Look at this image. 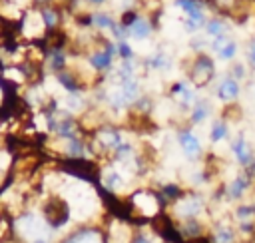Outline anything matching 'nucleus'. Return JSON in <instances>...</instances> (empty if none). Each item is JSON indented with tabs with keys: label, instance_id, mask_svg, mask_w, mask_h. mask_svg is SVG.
Here are the masks:
<instances>
[{
	"label": "nucleus",
	"instance_id": "cd10ccee",
	"mask_svg": "<svg viewBox=\"0 0 255 243\" xmlns=\"http://www.w3.org/2000/svg\"><path fill=\"white\" fill-rule=\"evenodd\" d=\"M247 58H249V62L255 66V42L249 44V48H247Z\"/></svg>",
	"mask_w": 255,
	"mask_h": 243
},
{
	"label": "nucleus",
	"instance_id": "a878e982",
	"mask_svg": "<svg viewBox=\"0 0 255 243\" xmlns=\"http://www.w3.org/2000/svg\"><path fill=\"white\" fill-rule=\"evenodd\" d=\"M42 18H44V24H46L48 28L56 26V22H58V16H56L52 10H44V12H42Z\"/></svg>",
	"mask_w": 255,
	"mask_h": 243
},
{
	"label": "nucleus",
	"instance_id": "5701e85b",
	"mask_svg": "<svg viewBox=\"0 0 255 243\" xmlns=\"http://www.w3.org/2000/svg\"><path fill=\"white\" fill-rule=\"evenodd\" d=\"M116 48H118V56H120L122 60H131V58H133V50H131V46L128 44V40H118V42H116Z\"/></svg>",
	"mask_w": 255,
	"mask_h": 243
},
{
	"label": "nucleus",
	"instance_id": "dca6fc26",
	"mask_svg": "<svg viewBox=\"0 0 255 243\" xmlns=\"http://www.w3.org/2000/svg\"><path fill=\"white\" fill-rule=\"evenodd\" d=\"M211 243H235V231L229 225H217L211 235Z\"/></svg>",
	"mask_w": 255,
	"mask_h": 243
},
{
	"label": "nucleus",
	"instance_id": "b1692460",
	"mask_svg": "<svg viewBox=\"0 0 255 243\" xmlns=\"http://www.w3.org/2000/svg\"><path fill=\"white\" fill-rule=\"evenodd\" d=\"M163 195L169 197V199H177L181 195V189L175 183H167V185H163Z\"/></svg>",
	"mask_w": 255,
	"mask_h": 243
},
{
	"label": "nucleus",
	"instance_id": "1a4fd4ad",
	"mask_svg": "<svg viewBox=\"0 0 255 243\" xmlns=\"http://www.w3.org/2000/svg\"><path fill=\"white\" fill-rule=\"evenodd\" d=\"M116 54H118L116 44H108L106 50H100V52H96V54L90 56V66L94 70H100V72L102 70H108V68H112V60H114Z\"/></svg>",
	"mask_w": 255,
	"mask_h": 243
},
{
	"label": "nucleus",
	"instance_id": "2f4dec72",
	"mask_svg": "<svg viewBox=\"0 0 255 243\" xmlns=\"http://www.w3.org/2000/svg\"><path fill=\"white\" fill-rule=\"evenodd\" d=\"M253 165H255V161H253Z\"/></svg>",
	"mask_w": 255,
	"mask_h": 243
},
{
	"label": "nucleus",
	"instance_id": "c85d7f7f",
	"mask_svg": "<svg viewBox=\"0 0 255 243\" xmlns=\"http://www.w3.org/2000/svg\"><path fill=\"white\" fill-rule=\"evenodd\" d=\"M231 76H233L235 80H237V78L241 80V78H243V66H241V64H235V66H233V74H231Z\"/></svg>",
	"mask_w": 255,
	"mask_h": 243
},
{
	"label": "nucleus",
	"instance_id": "6e6552de",
	"mask_svg": "<svg viewBox=\"0 0 255 243\" xmlns=\"http://www.w3.org/2000/svg\"><path fill=\"white\" fill-rule=\"evenodd\" d=\"M249 187H251V177L247 173H239L227 183L225 195H227V199H239V197H243L247 193Z\"/></svg>",
	"mask_w": 255,
	"mask_h": 243
},
{
	"label": "nucleus",
	"instance_id": "f257e3e1",
	"mask_svg": "<svg viewBox=\"0 0 255 243\" xmlns=\"http://www.w3.org/2000/svg\"><path fill=\"white\" fill-rule=\"evenodd\" d=\"M16 227H18V233L22 235V239H26L28 243L34 241V239H40V237H50V239H52V235H54L52 225H50L48 221H44V219H42L40 215H36V213H26V215H22V217L18 219Z\"/></svg>",
	"mask_w": 255,
	"mask_h": 243
},
{
	"label": "nucleus",
	"instance_id": "39448f33",
	"mask_svg": "<svg viewBox=\"0 0 255 243\" xmlns=\"http://www.w3.org/2000/svg\"><path fill=\"white\" fill-rule=\"evenodd\" d=\"M211 50H213V54H215L219 60L227 62V60H231V58L237 54V44H235L227 34H223V36L211 38Z\"/></svg>",
	"mask_w": 255,
	"mask_h": 243
},
{
	"label": "nucleus",
	"instance_id": "7c9ffc66",
	"mask_svg": "<svg viewBox=\"0 0 255 243\" xmlns=\"http://www.w3.org/2000/svg\"><path fill=\"white\" fill-rule=\"evenodd\" d=\"M90 2H96V4H100V2H104V0H90Z\"/></svg>",
	"mask_w": 255,
	"mask_h": 243
},
{
	"label": "nucleus",
	"instance_id": "f8f14e48",
	"mask_svg": "<svg viewBox=\"0 0 255 243\" xmlns=\"http://www.w3.org/2000/svg\"><path fill=\"white\" fill-rule=\"evenodd\" d=\"M239 96V82L233 76H225L219 84H217V98L221 102H233Z\"/></svg>",
	"mask_w": 255,
	"mask_h": 243
},
{
	"label": "nucleus",
	"instance_id": "f03ea898",
	"mask_svg": "<svg viewBox=\"0 0 255 243\" xmlns=\"http://www.w3.org/2000/svg\"><path fill=\"white\" fill-rule=\"evenodd\" d=\"M177 8L185 14L183 26L187 32H197L205 24V12H203V2L201 0H177Z\"/></svg>",
	"mask_w": 255,
	"mask_h": 243
},
{
	"label": "nucleus",
	"instance_id": "2eb2a0df",
	"mask_svg": "<svg viewBox=\"0 0 255 243\" xmlns=\"http://www.w3.org/2000/svg\"><path fill=\"white\" fill-rule=\"evenodd\" d=\"M145 64H147V68H151V70H167V68L171 66V58H169L165 52L157 50L155 54H151V56L145 60Z\"/></svg>",
	"mask_w": 255,
	"mask_h": 243
},
{
	"label": "nucleus",
	"instance_id": "9b49d317",
	"mask_svg": "<svg viewBox=\"0 0 255 243\" xmlns=\"http://www.w3.org/2000/svg\"><path fill=\"white\" fill-rule=\"evenodd\" d=\"M126 30H128V38L131 40H145L149 34H151V24L145 20V18H131L128 24H126Z\"/></svg>",
	"mask_w": 255,
	"mask_h": 243
},
{
	"label": "nucleus",
	"instance_id": "aec40b11",
	"mask_svg": "<svg viewBox=\"0 0 255 243\" xmlns=\"http://www.w3.org/2000/svg\"><path fill=\"white\" fill-rule=\"evenodd\" d=\"M66 153H68L70 157H80V155H84V143L78 139V135L66 137Z\"/></svg>",
	"mask_w": 255,
	"mask_h": 243
},
{
	"label": "nucleus",
	"instance_id": "c756f323",
	"mask_svg": "<svg viewBox=\"0 0 255 243\" xmlns=\"http://www.w3.org/2000/svg\"><path fill=\"white\" fill-rule=\"evenodd\" d=\"M30 243H52V239H50V237H40V239H34V241H30Z\"/></svg>",
	"mask_w": 255,
	"mask_h": 243
},
{
	"label": "nucleus",
	"instance_id": "4468645a",
	"mask_svg": "<svg viewBox=\"0 0 255 243\" xmlns=\"http://www.w3.org/2000/svg\"><path fill=\"white\" fill-rule=\"evenodd\" d=\"M98 141L104 149H116L118 145L124 143V137H122L120 129H102L98 133Z\"/></svg>",
	"mask_w": 255,
	"mask_h": 243
},
{
	"label": "nucleus",
	"instance_id": "0eeeda50",
	"mask_svg": "<svg viewBox=\"0 0 255 243\" xmlns=\"http://www.w3.org/2000/svg\"><path fill=\"white\" fill-rule=\"evenodd\" d=\"M171 94L173 98L183 106V108H191L195 102H197V96H195V90L189 86V82L181 80V82H175L173 88H171Z\"/></svg>",
	"mask_w": 255,
	"mask_h": 243
},
{
	"label": "nucleus",
	"instance_id": "393cba45",
	"mask_svg": "<svg viewBox=\"0 0 255 243\" xmlns=\"http://www.w3.org/2000/svg\"><path fill=\"white\" fill-rule=\"evenodd\" d=\"M50 66L56 68V70H60V68L64 66V54H62L60 50H54V52H52V56H50Z\"/></svg>",
	"mask_w": 255,
	"mask_h": 243
},
{
	"label": "nucleus",
	"instance_id": "6ab92c4d",
	"mask_svg": "<svg viewBox=\"0 0 255 243\" xmlns=\"http://www.w3.org/2000/svg\"><path fill=\"white\" fill-rule=\"evenodd\" d=\"M205 32H207L209 38H217V36L227 34V26H225V22H221L219 18H211V20L205 24Z\"/></svg>",
	"mask_w": 255,
	"mask_h": 243
},
{
	"label": "nucleus",
	"instance_id": "9d476101",
	"mask_svg": "<svg viewBox=\"0 0 255 243\" xmlns=\"http://www.w3.org/2000/svg\"><path fill=\"white\" fill-rule=\"evenodd\" d=\"M213 74H215L213 62L209 58H205V56H199V60L195 62V68H193V82L203 86L213 78Z\"/></svg>",
	"mask_w": 255,
	"mask_h": 243
},
{
	"label": "nucleus",
	"instance_id": "20e7f679",
	"mask_svg": "<svg viewBox=\"0 0 255 243\" xmlns=\"http://www.w3.org/2000/svg\"><path fill=\"white\" fill-rule=\"evenodd\" d=\"M177 141H179L181 151H183L189 159H197V157L201 155V151H203L199 137H197L191 129H181L179 135H177Z\"/></svg>",
	"mask_w": 255,
	"mask_h": 243
},
{
	"label": "nucleus",
	"instance_id": "ddd939ff",
	"mask_svg": "<svg viewBox=\"0 0 255 243\" xmlns=\"http://www.w3.org/2000/svg\"><path fill=\"white\" fill-rule=\"evenodd\" d=\"M62 243H106V237L98 229H80L72 235H68Z\"/></svg>",
	"mask_w": 255,
	"mask_h": 243
},
{
	"label": "nucleus",
	"instance_id": "4be33fe9",
	"mask_svg": "<svg viewBox=\"0 0 255 243\" xmlns=\"http://www.w3.org/2000/svg\"><path fill=\"white\" fill-rule=\"evenodd\" d=\"M92 24H96V26L102 28V30H114V28H116V22H114L108 14H96V16L92 18Z\"/></svg>",
	"mask_w": 255,
	"mask_h": 243
},
{
	"label": "nucleus",
	"instance_id": "423d86ee",
	"mask_svg": "<svg viewBox=\"0 0 255 243\" xmlns=\"http://www.w3.org/2000/svg\"><path fill=\"white\" fill-rule=\"evenodd\" d=\"M231 153L235 155V159H237V163L239 165H243V167H249V165H253V161H255V155H253V151H251V145L247 143V139L245 137H235L233 141H231Z\"/></svg>",
	"mask_w": 255,
	"mask_h": 243
},
{
	"label": "nucleus",
	"instance_id": "f3484780",
	"mask_svg": "<svg viewBox=\"0 0 255 243\" xmlns=\"http://www.w3.org/2000/svg\"><path fill=\"white\" fill-rule=\"evenodd\" d=\"M211 114V108L205 100H199L193 104V112H191V122L193 123H203L207 120V116Z\"/></svg>",
	"mask_w": 255,
	"mask_h": 243
},
{
	"label": "nucleus",
	"instance_id": "a211bd4d",
	"mask_svg": "<svg viewBox=\"0 0 255 243\" xmlns=\"http://www.w3.org/2000/svg\"><path fill=\"white\" fill-rule=\"evenodd\" d=\"M227 133H229L227 123H225V122H221V120H217V122H213V125H211L209 139H211V143H219L221 139H225V137H227Z\"/></svg>",
	"mask_w": 255,
	"mask_h": 243
},
{
	"label": "nucleus",
	"instance_id": "bb28decb",
	"mask_svg": "<svg viewBox=\"0 0 255 243\" xmlns=\"http://www.w3.org/2000/svg\"><path fill=\"white\" fill-rule=\"evenodd\" d=\"M131 243H155V239H153V237L149 239L147 235H143V233H137V235L133 237V241H131Z\"/></svg>",
	"mask_w": 255,
	"mask_h": 243
},
{
	"label": "nucleus",
	"instance_id": "412c9836",
	"mask_svg": "<svg viewBox=\"0 0 255 243\" xmlns=\"http://www.w3.org/2000/svg\"><path fill=\"white\" fill-rule=\"evenodd\" d=\"M64 104H66V110L68 112H78V110L84 108V100H82V96L78 92H68Z\"/></svg>",
	"mask_w": 255,
	"mask_h": 243
},
{
	"label": "nucleus",
	"instance_id": "7ed1b4c3",
	"mask_svg": "<svg viewBox=\"0 0 255 243\" xmlns=\"http://www.w3.org/2000/svg\"><path fill=\"white\" fill-rule=\"evenodd\" d=\"M205 209V201L203 197H199L197 193H191V195H179L175 199V205H173V213L177 219H195L203 213Z\"/></svg>",
	"mask_w": 255,
	"mask_h": 243
}]
</instances>
